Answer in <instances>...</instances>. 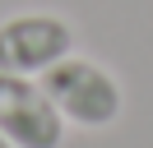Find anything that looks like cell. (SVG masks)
<instances>
[{
  "label": "cell",
  "instance_id": "obj_2",
  "mask_svg": "<svg viewBox=\"0 0 153 148\" xmlns=\"http://www.w3.org/2000/svg\"><path fill=\"white\" fill-rule=\"evenodd\" d=\"M0 134L14 148H60L65 116L51 107L37 79L28 74H0Z\"/></svg>",
  "mask_w": 153,
  "mask_h": 148
},
{
  "label": "cell",
  "instance_id": "obj_4",
  "mask_svg": "<svg viewBox=\"0 0 153 148\" xmlns=\"http://www.w3.org/2000/svg\"><path fill=\"white\" fill-rule=\"evenodd\" d=\"M0 148H14V144H10V139H5V134H0Z\"/></svg>",
  "mask_w": 153,
  "mask_h": 148
},
{
  "label": "cell",
  "instance_id": "obj_1",
  "mask_svg": "<svg viewBox=\"0 0 153 148\" xmlns=\"http://www.w3.org/2000/svg\"><path fill=\"white\" fill-rule=\"evenodd\" d=\"M42 92L51 97V107L65 116V125L79 130H107L116 116H121V83L93 60H79V56H65L51 70L37 74Z\"/></svg>",
  "mask_w": 153,
  "mask_h": 148
},
{
  "label": "cell",
  "instance_id": "obj_3",
  "mask_svg": "<svg viewBox=\"0 0 153 148\" xmlns=\"http://www.w3.org/2000/svg\"><path fill=\"white\" fill-rule=\"evenodd\" d=\"M74 33L56 14H14L0 23V74H42L65 60Z\"/></svg>",
  "mask_w": 153,
  "mask_h": 148
}]
</instances>
